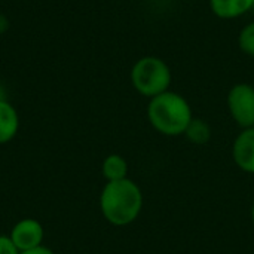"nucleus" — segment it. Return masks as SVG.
<instances>
[{"label": "nucleus", "mask_w": 254, "mask_h": 254, "mask_svg": "<svg viewBox=\"0 0 254 254\" xmlns=\"http://www.w3.org/2000/svg\"><path fill=\"white\" fill-rule=\"evenodd\" d=\"M143 208V193L135 182L124 179L107 182L100 195V210L113 226H127L135 222Z\"/></svg>", "instance_id": "f257e3e1"}, {"label": "nucleus", "mask_w": 254, "mask_h": 254, "mask_svg": "<svg viewBox=\"0 0 254 254\" xmlns=\"http://www.w3.org/2000/svg\"><path fill=\"white\" fill-rule=\"evenodd\" d=\"M147 119L161 134L168 137L183 135L193 119L189 101L176 91H167L149 100Z\"/></svg>", "instance_id": "f03ea898"}, {"label": "nucleus", "mask_w": 254, "mask_h": 254, "mask_svg": "<svg viewBox=\"0 0 254 254\" xmlns=\"http://www.w3.org/2000/svg\"><path fill=\"white\" fill-rule=\"evenodd\" d=\"M132 88L146 98H153L170 91L173 83V71L167 61L156 55L138 58L129 73Z\"/></svg>", "instance_id": "7ed1b4c3"}, {"label": "nucleus", "mask_w": 254, "mask_h": 254, "mask_svg": "<svg viewBox=\"0 0 254 254\" xmlns=\"http://www.w3.org/2000/svg\"><path fill=\"white\" fill-rule=\"evenodd\" d=\"M231 118L243 129L254 127V86L246 82L235 83L226 97Z\"/></svg>", "instance_id": "20e7f679"}, {"label": "nucleus", "mask_w": 254, "mask_h": 254, "mask_svg": "<svg viewBox=\"0 0 254 254\" xmlns=\"http://www.w3.org/2000/svg\"><path fill=\"white\" fill-rule=\"evenodd\" d=\"M9 238L21 253L42 246L45 231L40 222H37L36 219H22L12 228Z\"/></svg>", "instance_id": "39448f33"}, {"label": "nucleus", "mask_w": 254, "mask_h": 254, "mask_svg": "<svg viewBox=\"0 0 254 254\" xmlns=\"http://www.w3.org/2000/svg\"><path fill=\"white\" fill-rule=\"evenodd\" d=\"M232 158L240 170L254 174V127L241 129L232 146Z\"/></svg>", "instance_id": "423d86ee"}, {"label": "nucleus", "mask_w": 254, "mask_h": 254, "mask_svg": "<svg viewBox=\"0 0 254 254\" xmlns=\"http://www.w3.org/2000/svg\"><path fill=\"white\" fill-rule=\"evenodd\" d=\"M210 10L220 19H237L254 7V0H208Z\"/></svg>", "instance_id": "0eeeda50"}, {"label": "nucleus", "mask_w": 254, "mask_h": 254, "mask_svg": "<svg viewBox=\"0 0 254 254\" xmlns=\"http://www.w3.org/2000/svg\"><path fill=\"white\" fill-rule=\"evenodd\" d=\"M19 128V116L15 107L6 101L0 100V144H6L16 135Z\"/></svg>", "instance_id": "6e6552de"}, {"label": "nucleus", "mask_w": 254, "mask_h": 254, "mask_svg": "<svg viewBox=\"0 0 254 254\" xmlns=\"http://www.w3.org/2000/svg\"><path fill=\"white\" fill-rule=\"evenodd\" d=\"M101 173L107 182H118V180L128 179V162L124 156L118 153H112L103 161Z\"/></svg>", "instance_id": "1a4fd4ad"}, {"label": "nucleus", "mask_w": 254, "mask_h": 254, "mask_svg": "<svg viewBox=\"0 0 254 254\" xmlns=\"http://www.w3.org/2000/svg\"><path fill=\"white\" fill-rule=\"evenodd\" d=\"M192 144L202 146L207 144L211 138V127L202 118H195L189 122L185 134H183Z\"/></svg>", "instance_id": "9d476101"}, {"label": "nucleus", "mask_w": 254, "mask_h": 254, "mask_svg": "<svg viewBox=\"0 0 254 254\" xmlns=\"http://www.w3.org/2000/svg\"><path fill=\"white\" fill-rule=\"evenodd\" d=\"M238 48L240 51L250 57L254 58V21L252 22H247L238 33Z\"/></svg>", "instance_id": "9b49d317"}, {"label": "nucleus", "mask_w": 254, "mask_h": 254, "mask_svg": "<svg viewBox=\"0 0 254 254\" xmlns=\"http://www.w3.org/2000/svg\"><path fill=\"white\" fill-rule=\"evenodd\" d=\"M0 254H19L9 237L0 235Z\"/></svg>", "instance_id": "f8f14e48"}, {"label": "nucleus", "mask_w": 254, "mask_h": 254, "mask_svg": "<svg viewBox=\"0 0 254 254\" xmlns=\"http://www.w3.org/2000/svg\"><path fill=\"white\" fill-rule=\"evenodd\" d=\"M19 254H54V252L45 246H39L36 249H31V250H27V252H21Z\"/></svg>", "instance_id": "ddd939ff"}, {"label": "nucleus", "mask_w": 254, "mask_h": 254, "mask_svg": "<svg viewBox=\"0 0 254 254\" xmlns=\"http://www.w3.org/2000/svg\"><path fill=\"white\" fill-rule=\"evenodd\" d=\"M252 222H253V226H254V202H253V207H252Z\"/></svg>", "instance_id": "4468645a"}]
</instances>
